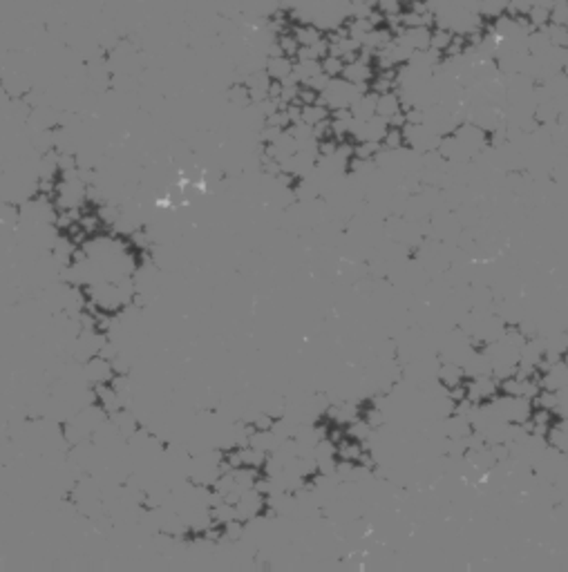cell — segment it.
<instances>
[{
  "label": "cell",
  "mask_w": 568,
  "mask_h": 572,
  "mask_svg": "<svg viewBox=\"0 0 568 572\" xmlns=\"http://www.w3.org/2000/svg\"><path fill=\"white\" fill-rule=\"evenodd\" d=\"M548 40L553 45H568V27L559 23H548Z\"/></svg>",
  "instance_id": "1"
}]
</instances>
